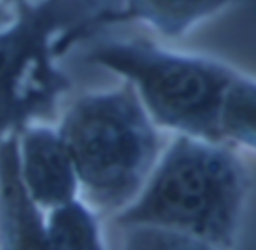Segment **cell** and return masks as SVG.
Wrapping results in <instances>:
<instances>
[{
	"mask_svg": "<svg viewBox=\"0 0 256 250\" xmlns=\"http://www.w3.org/2000/svg\"><path fill=\"white\" fill-rule=\"evenodd\" d=\"M47 232L48 248H98L96 228L78 204H62L52 216Z\"/></svg>",
	"mask_w": 256,
	"mask_h": 250,
	"instance_id": "9c48e42d",
	"label": "cell"
},
{
	"mask_svg": "<svg viewBox=\"0 0 256 250\" xmlns=\"http://www.w3.org/2000/svg\"><path fill=\"white\" fill-rule=\"evenodd\" d=\"M89 59L132 77L162 124L192 138L224 142L220 114L235 70L200 58L166 53L148 42L106 44L95 48Z\"/></svg>",
	"mask_w": 256,
	"mask_h": 250,
	"instance_id": "3957f363",
	"label": "cell"
},
{
	"mask_svg": "<svg viewBox=\"0 0 256 250\" xmlns=\"http://www.w3.org/2000/svg\"><path fill=\"white\" fill-rule=\"evenodd\" d=\"M220 130L223 140H230L256 151V80L235 74L226 89Z\"/></svg>",
	"mask_w": 256,
	"mask_h": 250,
	"instance_id": "ba28073f",
	"label": "cell"
},
{
	"mask_svg": "<svg viewBox=\"0 0 256 250\" xmlns=\"http://www.w3.org/2000/svg\"><path fill=\"white\" fill-rule=\"evenodd\" d=\"M6 20H8V16L5 14V11H2V10H0V22L4 23V22H6Z\"/></svg>",
	"mask_w": 256,
	"mask_h": 250,
	"instance_id": "30bf717a",
	"label": "cell"
},
{
	"mask_svg": "<svg viewBox=\"0 0 256 250\" xmlns=\"http://www.w3.org/2000/svg\"><path fill=\"white\" fill-rule=\"evenodd\" d=\"M232 0H128L125 12H107L102 22L142 18L166 35H180Z\"/></svg>",
	"mask_w": 256,
	"mask_h": 250,
	"instance_id": "52a82bcc",
	"label": "cell"
},
{
	"mask_svg": "<svg viewBox=\"0 0 256 250\" xmlns=\"http://www.w3.org/2000/svg\"><path fill=\"white\" fill-rule=\"evenodd\" d=\"M247 193L246 168L232 150L184 136L166 154L142 200L119 220L122 224L160 226L200 247H229Z\"/></svg>",
	"mask_w": 256,
	"mask_h": 250,
	"instance_id": "6da1fadb",
	"label": "cell"
},
{
	"mask_svg": "<svg viewBox=\"0 0 256 250\" xmlns=\"http://www.w3.org/2000/svg\"><path fill=\"white\" fill-rule=\"evenodd\" d=\"M0 223L5 247L48 248L41 217L20 178L17 140L0 145Z\"/></svg>",
	"mask_w": 256,
	"mask_h": 250,
	"instance_id": "5b68a950",
	"label": "cell"
},
{
	"mask_svg": "<svg viewBox=\"0 0 256 250\" xmlns=\"http://www.w3.org/2000/svg\"><path fill=\"white\" fill-rule=\"evenodd\" d=\"M24 178L32 198L44 205H62L74 194L72 162L60 138L48 130L29 132L23 146Z\"/></svg>",
	"mask_w": 256,
	"mask_h": 250,
	"instance_id": "8992f818",
	"label": "cell"
},
{
	"mask_svg": "<svg viewBox=\"0 0 256 250\" xmlns=\"http://www.w3.org/2000/svg\"><path fill=\"white\" fill-rule=\"evenodd\" d=\"M102 0H47L23 6L17 24L0 34V133L53 110L68 80L52 64L53 35L71 24L100 23Z\"/></svg>",
	"mask_w": 256,
	"mask_h": 250,
	"instance_id": "277c9868",
	"label": "cell"
},
{
	"mask_svg": "<svg viewBox=\"0 0 256 250\" xmlns=\"http://www.w3.org/2000/svg\"><path fill=\"white\" fill-rule=\"evenodd\" d=\"M60 139L90 193L119 205L150 169L157 139L130 90L80 100L65 118Z\"/></svg>",
	"mask_w": 256,
	"mask_h": 250,
	"instance_id": "7a4b0ae2",
	"label": "cell"
}]
</instances>
